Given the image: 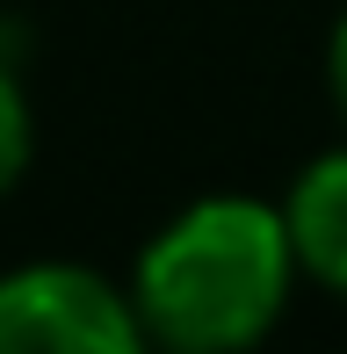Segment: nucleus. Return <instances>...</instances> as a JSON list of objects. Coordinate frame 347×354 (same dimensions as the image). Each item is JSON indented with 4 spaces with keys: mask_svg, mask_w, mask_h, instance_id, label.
<instances>
[{
    "mask_svg": "<svg viewBox=\"0 0 347 354\" xmlns=\"http://www.w3.org/2000/svg\"><path fill=\"white\" fill-rule=\"evenodd\" d=\"M297 246L290 217L254 196H203L145 246L131 304L145 340L181 354H239L290 311Z\"/></svg>",
    "mask_w": 347,
    "mask_h": 354,
    "instance_id": "obj_1",
    "label": "nucleus"
},
{
    "mask_svg": "<svg viewBox=\"0 0 347 354\" xmlns=\"http://www.w3.org/2000/svg\"><path fill=\"white\" fill-rule=\"evenodd\" d=\"M131 289H116L94 268L73 261H37L0 275V354H138Z\"/></svg>",
    "mask_w": 347,
    "mask_h": 354,
    "instance_id": "obj_2",
    "label": "nucleus"
},
{
    "mask_svg": "<svg viewBox=\"0 0 347 354\" xmlns=\"http://www.w3.org/2000/svg\"><path fill=\"white\" fill-rule=\"evenodd\" d=\"M282 217H290L297 275H311V282L333 289V297H347V145L297 174Z\"/></svg>",
    "mask_w": 347,
    "mask_h": 354,
    "instance_id": "obj_3",
    "label": "nucleus"
},
{
    "mask_svg": "<svg viewBox=\"0 0 347 354\" xmlns=\"http://www.w3.org/2000/svg\"><path fill=\"white\" fill-rule=\"evenodd\" d=\"M29 138H37L29 102H22V87H15V73L0 66V196L22 181V167H29Z\"/></svg>",
    "mask_w": 347,
    "mask_h": 354,
    "instance_id": "obj_4",
    "label": "nucleus"
},
{
    "mask_svg": "<svg viewBox=\"0 0 347 354\" xmlns=\"http://www.w3.org/2000/svg\"><path fill=\"white\" fill-rule=\"evenodd\" d=\"M326 80H333V102H340V116H347V15H340V29H333V51H326Z\"/></svg>",
    "mask_w": 347,
    "mask_h": 354,
    "instance_id": "obj_5",
    "label": "nucleus"
}]
</instances>
